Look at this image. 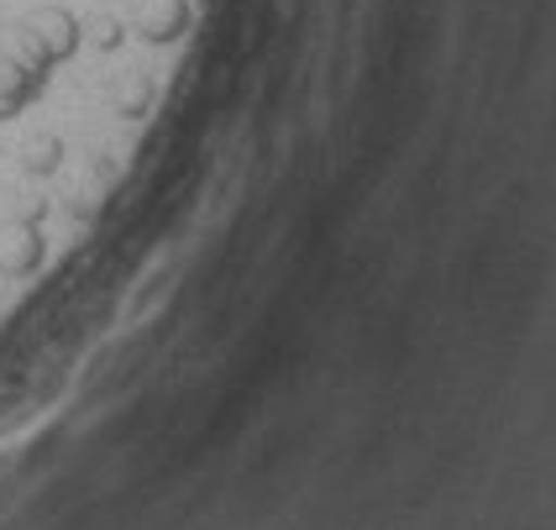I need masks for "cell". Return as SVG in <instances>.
<instances>
[{
    "instance_id": "cell-4",
    "label": "cell",
    "mask_w": 556,
    "mask_h": 530,
    "mask_svg": "<svg viewBox=\"0 0 556 530\" xmlns=\"http://www.w3.org/2000/svg\"><path fill=\"white\" fill-rule=\"evenodd\" d=\"M63 157H68V142H63L59 131H48V126H37L31 137H22V148H16V163H22L27 179H53L63 168Z\"/></svg>"
},
{
    "instance_id": "cell-1",
    "label": "cell",
    "mask_w": 556,
    "mask_h": 530,
    "mask_svg": "<svg viewBox=\"0 0 556 530\" xmlns=\"http://www.w3.org/2000/svg\"><path fill=\"white\" fill-rule=\"evenodd\" d=\"M126 27L148 48H174L194 27V5L189 0H126Z\"/></svg>"
},
{
    "instance_id": "cell-3",
    "label": "cell",
    "mask_w": 556,
    "mask_h": 530,
    "mask_svg": "<svg viewBox=\"0 0 556 530\" xmlns=\"http://www.w3.org/2000/svg\"><path fill=\"white\" fill-rule=\"evenodd\" d=\"M153 105H157V79L148 68H126V74H111V79H105V111H111L116 122H126V126L148 122Z\"/></svg>"
},
{
    "instance_id": "cell-2",
    "label": "cell",
    "mask_w": 556,
    "mask_h": 530,
    "mask_svg": "<svg viewBox=\"0 0 556 530\" xmlns=\"http://www.w3.org/2000/svg\"><path fill=\"white\" fill-rule=\"evenodd\" d=\"M42 263H48L42 216H5L0 220V279H31Z\"/></svg>"
}]
</instances>
